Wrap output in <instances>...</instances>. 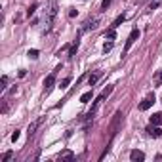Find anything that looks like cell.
<instances>
[{"instance_id":"cell-1","label":"cell","mask_w":162,"mask_h":162,"mask_svg":"<svg viewBox=\"0 0 162 162\" xmlns=\"http://www.w3.org/2000/svg\"><path fill=\"white\" fill-rule=\"evenodd\" d=\"M55 15H57V6H55V2H52V6L48 10V13H46V17H44V31L42 33H50V29H52V25H54V19H55Z\"/></svg>"},{"instance_id":"cell-2","label":"cell","mask_w":162,"mask_h":162,"mask_svg":"<svg viewBox=\"0 0 162 162\" xmlns=\"http://www.w3.org/2000/svg\"><path fill=\"white\" fill-rule=\"evenodd\" d=\"M137 38H139V31H137V29H134L132 33H130V36H128L126 44H124V55H126L128 52H130V48H132V46L135 44V40H137Z\"/></svg>"},{"instance_id":"cell-3","label":"cell","mask_w":162,"mask_h":162,"mask_svg":"<svg viewBox=\"0 0 162 162\" xmlns=\"http://www.w3.org/2000/svg\"><path fill=\"white\" fill-rule=\"evenodd\" d=\"M97 25H99V17L86 19V21L82 23V29H80V33H88V31H92V29H97Z\"/></svg>"},{"instance_id":"cell-4","label":"cell","mask_w":162,"mask_h":162,"mask_svg":"<svg viewBox=\"0 0 162 162\" xmlns=\"http://www.w3.org/2000/svg\"><path fill=\"white\" fill-rule=\"evenodd\" d=\"M156 101V97H155V93H149L147 97L143 99V101L139 103V111H147V109H151L153 107V103Z\"/></svg>"},{"instance_id":"cell-5","label":"cell","mask_w":162,"mask_h":162,"mask_svg":"<svg viewBox=\"0 0 162 162\" xmlns=\"http://www.w3.org/2000/svg\"><path fill=\"white\" fill-rule=\"evenodd\" d=\"M122 116H124V114L120 113V111H116V113H114V118H113V124H111V134H113V135L116 134L118 124H120V120H122Z\"/></svg>"},{"instance_id":"cell-6","label":"cell","mask_w":162,"mask_h":162,"mask_svg":"<svg viewBox=\"0 0 162 162\" xmlns=\"http://www.w3.org/2000/svg\"><path fill=\"white\" fill-rule=\"evenodd\" d=\"M54 84H55V71L52 72V75H48L44 78V88H46V93H48L52 88H54Z\"/></svg>"},{"instance_id":"cell-7","label":"cell","mask_w":162,"mask_h":162,"mask_svg":"<svg viewBox=\"0 0 162 162\" xmlns=\"http://www.w3.org/2000/svg\"><path fill=\"white\" fill-rule=\"evenodd\" d=\"M147 134L151 135V137H162V130L156 126V124H151V126H147Z\"/></svg>"},{"instance_id":"cell-8","label":"cell","mask_w":162,"mask_h":162,"mask_svg":"<svg viewBox=\"0 0 162 162\" xmlns=\"http://www.w3.org/2000/svg\"><path fill=\"white\" fill-rule=\"evenodd\" d=\"M130 158H132L134 162H143V160H145V153H143V151L134 149L132 153H130Z\"/></svg>"},{"instance_id":"cell-9","label":"cell","mask_w":162,"mask_h":162,"mask_svg":"<svg viewBox=\"0 0 162 162\" xmlns=\"http://www.w3.org/2000/svg\"><path fill=\"white\" fill-rule=\"evenodd\" d=\"M78 46H80V36H76V38H75V42H72V46L69 48V57H71V59L76 55V52H78Z\"/></svg>"},{"instance_id":"cell-10","label":"cell","mask_w":162,"mask_h":162,"mask_svg":"<svg viewBox=\"0 0 162 162\" xmlns=\"http://www.w3.org/2000/svg\"><path fill=\"white\" fill-rule=\"evenodd\" d=\"M151 124H156V126H162V113H155L151 116Z\"/></svg>"},{"instance_id":"cell-11","label":"cell","mask_w":162,"mask_h":162,"mask_svg":"<svg viewBox=\"0 0 162 162\" xmlns=\"http://www.w3.org/2000/svg\"><path fill=\"white\" fill-rule=\"evenodd\" d=\"M124 19H126V15H124V13H120L118 17H116V19H114V21L111 23V29H116L118 25H122V23H124Z\"/></svg>"},{"instance_id":"cell-12","label":"cell","mask_w":162,"mask_h":162,"mask_svg":"<svg viewBox=\"0 0 162 162\" xmlns=\"http://www.w3.org/2000/svg\"><path fill=\"white\" fill-rule=\"evenodd\" d=\"M72 158H75V155L71 151H61L59 153V160H72Z\"/></svg>"},{"instance_id":"cell-13","label":"cell","mask_w":162,"mask_h":162,"mask_svg":"<svg viewBox=\"0 0 162 162\" xmlns=\"http://www.w3.org/2000/svg\"><path fill=\"white\" fill-rule=\"evenodd\" d=\"M99 76H101V72H93V75H90V76H88V84H90V86H93V84H96V82L99 80Z\"/></svg>"},{"instance_id":"cell-14","label":"cell","mask_w":162,"mask_h":162,"mask_svg":"<svg viewBox=\"0 0 162 162\" xmlns=\"http://www.w3.org/2000/svg\"><path fill=\"white\" fill-rule=\"evenodd\" d=\"M153 82H155V86H162V71H156Z\"/></svg>"},{"instance_id":"cell-15","label":"cell","mask_w":162,"mask_h":162,"mask_svg":"<svg viewBox=\"0 0 162 162\" xmlns=\"http://www.w3.org/2000/svg\"><path fill=\"white\" fill-rule=\"evenodd\" d=\"M40 122H42V120H36V122L29 124V130H27V132H29V135H33V134H34V130L38 128V124H40Z\"/></svg>"},{"instance_id":"cell-16","label":"cell","mask_w":162,"mask_h":162,"mask_svg":"<svg viewBox=\"0 0 162 162\" xmlns=\"http://www.w3.org/2000/svg\"><path fill=\"white\" fill-rule=\"evenodd\" d=\"M105 38H107V40H114V38H116L114 29H109V31H107V33H105Z\"/></svg>"},{"instance_id":"cell-17","label":"cell","mask_w":162,"mask_h":162,"mask_svg":"<svg viewBox=\"0 0 162 162\" xmlns=\"http://www.w3.org/2000/svg\"><path fill=\"white\" fill-rule=\"evenodd\" d=\"M71 80H72V78H71V76H67V78H63V80H61V84H59V88H61V90H65V88H67V86H69V84H71Z\"/></svg>"},{"instance_id":"cell-18","label":"cell","mask_w":162,"mask_h":162,"mask_svg":"<svg viewBox=\"0 0 162 162\" xmlns=\"http://www.w3.org/2000/svg\"><path fill=\"white\" fill-rule=\"evenodd\" d=\"M90 99H92V92H86V93H82V96H80V101L82 103H88Z\"/></svg>"},{"instance_id":"cell-19","label":"cell","mask_w":162,"mask_h":162,"mask_svg":"<svg viewBox=\"0 0 162 162\" xmlns=\"http://www.w3.org/2000/svg\"><path fill=\"white\" fill-rule=\"evenodd\" d=\"M113 90H114V86H107L105 90H103V93H101V96H103V97H109V96L113 93Z\"/></svg>"},{"instance_id":"cell-20","label":"cell","mask_w":162,"mask_h":162,"mask_svg":"<svg viewBox=\"0 0 162 162\" xmlns=\"http://www.w3.org/2000/svg\"><path fill=\"white\" fill-rule=\"evenodd\" d=\"M36 8H38V4H31V6H29V10H27V15H29V17H31V15H33L34 12H36Z\"/></svg>"},{"instance_id":"cell-21","label":"cell","mask_w":162,"mask_h":162,"mask_svg":"<svg viewBox=\"0 0 162 162\" xmlns=\"http://www.w3.org/2000/svg\"><path fill=\"white\" fill-rule=\"evenodd\" d=\"M113 40H109V42H105V44H103V52H105V54H107V52H111L113 50Z\"/></svg>"},{"instance_id":"cell-22","label":"cell","mask_w":162,"mask_h":162,"mask_svg":"<svg viewBox=\"0 0 162 162\" xmlns=\"http://www.w3.org/2000/svg\"><path fill=\"white\" fill-rule=\"evenodd\" d=\"M27 55L31 57V59H38V50H29Z\"/></svg>"},{"instance_id":"cell-23","label":"cell","mask_w":162,"mask_h":162,"mask_svg":"<svg viewBox=\"0 0 162 162\" xmlns=\"http://www.w3.org/2000/svg\"><path fill=\"white\" fill-rule=\"evenodd\" d=\"M12 156H13V151H8V153L2 156V162H8V160H12Z\"/></svg>"},{"instance_id":"cell-24","label":"cell","mask_w":162,"mask_h":162,"mask_svg":"<svg viewBox=\"0 0 162 162\" xmlns=\"http://www.w3.org/2000/svg\"><path fill=\"white\" fill-rule=\"evenodd\" d=\"M111 2H113V0H103V2H101V12H105V10L111 6Z\"/></svg>"},{"instance_id":"cell-25","label":"cell","mask_w":162,"mask_h":162,"mask_svg":"<svg viewBox=\"0 0 162 162\" xmlns=\"http://www.w3.org/2000/svg\"><path fill=\"white\" fill-rule=\"evenodd\" d=\"M6 84H8V76L4 75V76H2V80H0V88L4 90V88H6Z\"/></svg>"},{"instance_id":"cell-26","label":"cell","mask_w":162,"mask_h":162,"mask_svg":"<svg viewBox=\"0 0 162 162\" xmlns=\"http://www.w3.org/2000/svg\"><path fill=\"white\" fill-rule=\"evenodd\" d=\"M8 107H10V101L4 99V105H2V113H8Z\"/></svg>"},{"instance_id":"cell-27","label":"cell","mask_w":162,"mask_h":162,"mask_svg":"<svg viewBox=\"0 0 162 162\" xmlns=\"http://www.w3.org/2000/svg\"><path fill=\"white\" fill-rule=\"evenodd\" d=\"M17 139H19V130H15V132L12 134V141L15 143V141H17Z\"/></svg>"},{"instance_id":"cell-28","label":"cell","mask_w":162,"mask_h":162,"mask_svg":"<svg viewBox=\"0 0 162 162\" xmlns=\"http://www.w3.org/2000/svg\"><path fill=\"white\" fill-rule=\"evenodd\" d=\"M158 6H160V0H156V2H151L149 10H155V8H158Z\"/></svg>"},{"instance_id":"cell-29","label":"cell","mask_w":162,"mask_h":162,"mask_svg":"<svg viewBox=\"0 0 162 162\" xmlns=\"http://www.w3.org/2000/svg\"><path fill=\"white\" fill-rule=\"evenodd\" d=\"M69 17H76V10H71V12H69Z\"/></svg>"}]
</instances>
